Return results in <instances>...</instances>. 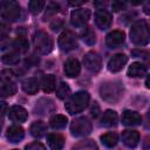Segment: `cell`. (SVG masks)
<instances>
[{"mask_svg":"<svg viewBox=\"0 0 150 150\" xmlns=\"http://www.w3.org/2000/svg\"><path fill=\"white\" fill-rule=\"evenodd\" d=\"M13 48H14V52L16 53H26L28 52L29 49V43H28V40L25 38V36H18L13 43H12Z\"/></svg>","mask_w":150,"mask_h":150,"instance_id":"obj_25","label":"cell"},{"mask_svg":"<svg viewBox=\"0 0 150 150\" xmlns=\"http://www.w3.org/2000/svg\"><path fill=\"white\" fill-rule=\"evenodd\" d=\"M13 150H18V149H13Z\"/></svg>","mask_w":150,"mask_h":150,"instance_id":"obj_46","label":"cell"},{"mask_svg":"<svg viewBox=\"0 0 150 150\" xmlns=\"http://www.w3.org/2000/svg\"><path fill=\"white\" fill-rule=\"evenodd\" d=\"M80 71H81V64L77 59L70 57L64 62V74L68 77L74 79L76 76H79Z\"/></svg>","mask_w":150,"mask_h":150,"instance_id":"obj_16","label":"cell"},{"mask_svg":"<svg viewBox=\"0 0 150 150\" xmlns=\"http://www.w3.org/2000/svg\"><path fill=\"white\" fill-rule=\"evenodd\" d=\"M1 125H2V124H1V122H0V130H1Z\"/></svg>","mask_w":150,"mask_h":150,"instance_id":"obj_45","label":"cell"},{"mask_svg":"<svg viewBox=\"0 0 150 150\" xmlns=\"http://www.w3.org/2000/svg\"><path fill=\"white\" fill-rule=\"evenodd\" d=\"M22 90L28 95H34L39 91V81L35 77H28L22 81Z\"/></svg>","mask_w":150,"mask_h":150,"instance_id":"obj_22","label":"cell"},{"mask_svg":"<svg viewBox=\"0 0 150 150\" xmlns=\"http://www.w3.org/2000/svg\"><path fill=\"white\" fill-rule=\"evenodd\" d=\"M81 38L89 46H93L96 43V34L91 27H86L81 33Z\"/></svg>","mask_w":150,"mask_h":150,"instance_id":"obj_30","label":"cell"},{"mask_svg":"<svg viewBox=\"0 0 150 150\" xmlns=\"http://www.w3.org/2000/svg\"><path fill=\"white\" fill-rule=\"evenodd\" d=\"M23 137H25V130L22 127L18 124L11 125L6 131V138L11 143H19L23 139Z\"/></svg>","mask_w":150,"mask_h":150,"instance_id":"obj_15","label":"cell"},{"mask_svg":"<svg viewBox=\"0 0 150 150\" xmlns=\"http://www.w3.org/2000/svg\"><path fill=\"white\" fill-rule=\"evenodd\" d=\"M68 123V118L64 116V115H60V114H56L54 115L50 121H49V124L53 129H56V130H60V129H63L66 128Z\"/></svg>","mask_w":150,"mask_h":150,"instance_id":"obj_26","label":"cell"},{"mask_svg":"<svg viewBox=\"0 0 150 150\" xmlns=\"http://www.w3.org/2000/svg\"><path fill=\"white\" fill-rule=\"evenodd\" d=\"M121 122L125 127H134V125H139L142 122L141 115L135 111V110H124L122 114Z\"/></svg>","mask_w":150,"mask_h":150,"instance_id":"obj_14","label":"cell"},{"mask_svg":"<svg viewBox=\"0 0 150 150\" xmlns=\"http://www.w3.org/2000/svg\"><path fill=\"white\" fill-rule=\"evenodd\" d=\"M7 109H8L7 103L5 101H0V117H2L7 112Z\"/></svg>","mask_w":150,"mask_h":150,"instance_id":"obj_41","label":"cell"},{"mask_svg":"<svg viewBox=\"0 0 150 150\" xmlns=\"http://www.w3.org/2000/svg\"><path fill=\"white\" fill-rule=\"evenodd\" d=\"M90 112H91V115H93L94 117H97V116H98V114H100V105H98L97 102H94V103H93L91 109H90Z\"/></svg>","mask_w":150,"mask_h":150,"instance_id":"obj_40","label":"cell"},{"mask_svg":"<svg viewBox=\"0 0 150 150\" xmlns=\"http://www.w3.org/2000/svg\"><path fill=\"white\" fill-rule=\"evenodd\" d=\"M124 87L120 81H108L101 84L100 95L108 103H117L123 96Z\"/></svg>","mask_w":150,"mask_h":150,"instance_id":"obj_1","label":"cell"},{"mask_svg":"<svg viewBox=\"0 0 150 150\" xmlns=\"http://www.w3.org/2000/svg\"><path fill=\"white\" fill-rule=\"evenodd\" d=\"M71 150H98L97 144L93 139H83L76 143Z\"/></svg>","mask_w":150,"mask_h":150,"instance_id":"obj_29","label":"cell"},{"mask_svg":"<svg viewBox=\"0 0 150 150\" xmlns=\"http://www.w3.org/2000/svg\"><path fill=\"white\" fill-rule=\"evenodd\" d=\"M117 122H118V115L115 110H111V109L105 110L101 117V125H103L105 128L116 127Z\"/></svg>","mask_w":150,"mask_h":150,"instance_id":"obj_19","label":"cell"},{"mask_svg":"<svg viewBox=\"0 0 150 150\" xmlns=\"http://www.w3.org/2000/svg\"><path fill=\"white\" fill-rule=\"evenodd\" d=\"M89 101H90V95L87 91L81 90V91L73 94L67 100L64 107H66V110L70 115H76V114L82 112L88 107Z\"/></svg>","mask_w":150,"mask_h":150,"instance_id":"obj_2","label":"cell"},{"mask_svg":"<svg viewBox=\"0 0 150 150\" xmlns=\"http://www.w3.org/2000/svg\"><path fill=\"white\" fill-rule=\"evenodd\" d=\"M122 142L128 148H136L139 143V134L136 130H124L122 134Z\"/></svg>","mask_w":150,"mask_h":150,"instance_id":"obj_17","label":"cell"},{"mask_svg":"<svg viewBox=\"0 0 150 150\" xmlns=\"http://www.w3.org/2000/svg\"><path fill=\"white\" fill-rule=\"evenodd\" d=\"M61 27H62V22H61V21H59L57 23H56V22L52 23V28H53V30H59Z\"/></svg>","mask_w":150,"mask_h":150,"instance_id":"obj_43","label":"cell"},{"mask_svg":"<svg viewBox=\"0 0 150 150\" xmlns=\"http://www.w3.org/2000/svg\"><path fill=\"white\" fill-rule=\"evenodd\" d=\"M83 66L86 67V69H88L91 73L100 71V69L102 67L101 56L96 52H88L83 56Z\"/></svg>","mask_w":150,"mask_h":150,"instance_id":"obj_9","label":"cell"},{"mask_svg":"<svg viewBox=\"0 0 150 150\" xmlns=\"http://www.w3.org/2000/svg\"><path fill=\"white\" fill-rule=\"evenodd\" d=\"M16 90H18V87L14 82H6L0 87V97H4V98L11 97L14 94H16Z\"/></svg>","mask_w":150,"mask_h":150,"instance_id":"obj_27","label":"cell"},{"mask_svg":"<svg viewBox=\"0 0 150 150\" xmlns=\"http://www.w3.org/2000/svg\"><path fill=\"white\" fill-rule=\"evenodd\" d=\"M38 62H39V59H36L34 55H32L29 59H27V60H26V64H28L27 67H32V66L36 64Z\"/></svg>","mask_w":150,"mask_h":150,"instance_id":"obj_42","label":"cell"},{"mask_svg":"<svg viewBox=\"0 0 150 150\" xmlns=\"http://www.w3.org/2000/svg\"><path fill=\"white\" fill-rule=\"evenodd\" d=\"M8 117L11 121L16 122V123H22L26 122L28 118V112L27 110L21 107V105H13L8 110Z\"/></svg>","mask_w":150,"mask_h":150,"instance_id":"obj_13","label":"cell"},{"mask_svg":"<svg viewBox=\"0 0 150 150\" xmlns=\"http://www.w3.org/2000/svg\"><path fill=\"white\" fill-rule=\"evenodd\" d=\"M35 112L39 115H48L55 110V105L50 98H41L35 104Z\"/></svg>","mask_w":150,"mask_h":150,"instance_id":"obj_18","label":"cell"},{"mask_svg":"<svg viewBox=\"0 0 150 150\" xmlns=\"http://www.w3.org/2000/svg\"><path fill=\"white\" fill-rule=\"evenodd\" d=\"M29 131H30V135H32V136H34L35 138H40V137H42V136L46 134V131H47V125H46V123L42 122V121H35V122L32 123Z\"/></svg>","mask_w":150,"mask_h":150,"instance_id":"obj_23","label":"cell"},{"mask_svg":"<svg viewBox=\"0 0 150 150\" xmlns=\"http://www.w3.org/2000/svg\"><path fill=\"white\" fill-rule=\"evenodd\" d=\"M84 2H86V1H69L68 4L71 5V6H80V5L84 4Z\"/></svg>","mask_w":150,"mask_h":150,"instance_id":"obj_44","label":"cell"},{"mask_svg":"<svg viewBox=\"0 0 150 150\" xmlns=\"http://www.w3.org/2000/svg\"><path fill=\"white\" fill-rule=\"evenodd\" d=\"M146 73H148L146 66L141 62H134L128 68V75L130 77H144Z\"/></svg>","mask_w":150,"mask_h":150,"instance_id":"obj_20","label":"cell"},{"mask_svg":"<svg viewBox=\"0 0 150 150\" xmlns=\"http://www.w3.org/2000/svg\"><path fill=\"white\" fill-rule=\"evenodd\" d=\"M57 45H59L60 49L63 52L74 50L79 46L77 38L71 30H64L63 33H61L59 36V40H57Z\"/></svg>","mask_w":150,"mask_h":150,"instance_id":"obj_7","label":"cell"},{"mask_svg":"<svg viewBox=\"0 0 150 150\" xmlns=\"http://www.w3.org/2000/svg\"><path fill=\"white\" fill-rule=\"evenodd\" d=\"M93 125L88 117L81 116L75 118L70 124V132L74 137H84L91 132Z\"/></svg>","mask_w":150,"mask_h":150,"instance_id":"obj_5","label":"cell"},{"mask_svg":"<svg viewBox=\"0 0 150 150\" xmlns=\"http://www.w3.org/2000/svg\"><path fill=\"white\" fill-rule=\"evenodd\" d=\"M2 62L5 64H8V66H14V64H18L19 61H20V54L16 53V52H9L7 54H5L2 57H1Z\"/></svg>","mask_w":150,"mask_h":150,"instance_id":"obj_31","label":"cell"},{"mask_svg":"<svg viewBox=\"0 0 150 150\" xmlns=\"http://www.w3.org/2000/svg\"><path fill=\"white\" fill-rule=\"evenodd\" d=\"M25 150H46L45 145L40 142H33L25 146Z\"/></svg>","mask_w":150,"mask_h":150,"instance_id":"obj_36","label":"cell"},{"mask_svg":"<svg viewBox=\"0 0 150 150\" xmlns=\"http://www.w3.org/2000/svg\"><path fill=\"white\" fill-rule=\"evenodd\" d=\"M9 45H11L9 38L7 35H5V34L0 35V49H6V48L9 47Z\"/></svg>","mask_w":150,"mask_h":150,"instance_id":"obj_38","label":"cell"},{"mask_svg":"<svg viewBox=\"0 0 150 150\" xmlns=\"http://www.w3.org/2000/svg\"><path fill=\"white\" fill-rule=\"evenodd\" d=\"M101 142L107 148H114L118 142V136L116 132H112V131L105 132L101 136Z\"/></svg>","mask_w":150,"mask_h":150,"instance_id":"obj_28","label":"cell"},{"mask_svg":"<svg viewBox=\"0 0 150 150\" xmlns=\"http://www.w3.org/2000/svg\"><path fill=\"white\" fill-rule=\"evenodd\" d=\"M12 79H13V71L12 70L6 69V70H2L0 73V80L4 81L5 83L6 82H12Z\"/></svg>","mask_w":150,"mask_h":150,"instance_id":"obj_35","label":"cell"},{"mask_svg":"<svg viewBox=\"0 0 150 150\" xmlns=\"http://www.w3.org/2000/svg\"><path fill=\"white\" fill-rule=\"evenodd\" d=\"M131 55H132L134 57H141V59H144V60H146V59H148V56H149V53H148L146 50L134 49V50L131 52Z\"/></svg>","mask_w":150,"mask_h":150,"instance_id":"obj_37","label":"cell"},{"mask_svg":"<svg viewBox=\"0 0 150 150\" xmlns=\"http://www.w3.org/2000/svg\"><path fill=\"white\" fill-rule=\"evenodd\" d=\"M46 2L43 0H30L28 2V9L32 14H39L45 8Z\"/></svg>","mask_w":150,"mask_h":150,"instance_id":"obj_32","label":"cell"},{"mask_svg":"<svg viewBox=\"0 0 150 150\" xmlns=\"http://www.w3.org/2000/svg\"><path fill=\"white\" fill-rule=\"evenodd\" d=\"M124 40H125V34L122 30L116 29V30H111L110 33L107 34V36H105V45L109 48L115 49V48L121 47L124 43Z\"/></svg>","mask_w":150,"mask_h":150,"instance_id":"obj_11","label":"cell"},{"mask_svg":"<svg viewBox=\"0 0 150 150\" xmlns=\"http://www.w3.org/2000/svg\"><path fill=\"white\" fill-rule=\"evenodd\" d=\"M41 87H42V90L45 93H52L55 90V87H56V82H55V76L52 75V74H48V75H45L41 80Z\"/></svg>","mask_w":150,"mask_h":150,"instance_id":"obj_24","label":"cell"},{"mask_svg":"<svg viewBox=\"0 0 150 150\" xmlns=\"http://www.w3.org/2000/svg\"><path fill=\"white\" fill-rule=\"evenodd\" d=\"M70 94V88L66 82H61L56 88V96L60 100H64Z\"/></svg>","mask_w":150,"mask_h":150,"instance_id":"obj_33","label":"cell"},{"mask_svg":"<svg viewBox=\"0 0 150 150\" xmlns=\"http://www.w3.org/2000/svg\"><path fill=\"white\" fill-rule=\"evenodd\" d=\"M125 7H127V4L123 1H114L111 4V8L114 12H120L122 9H125Z\"/></svg>","mask_w":150,"mask_h":150,"instance_id":"obj_39","label":"cell"},{"mask_svg":"<svg viewBox=\"0 0 150 150\" xmlns=\"http://www.w3.org/2000/svg\"><path fill=\"white\" fill-rule=\"evenodd\" d=\"M90 19V11L88 8H76L70 13V23L74 27H83Z\"/></svg>","mask_w":150,"mask_h":150,"instance_id":"obj_8","label":"cell"},{"mask_svg":"<svg viewBox=\"0 0 150 150\" xmlns=\"http://www.w3.org/2000/svg\"><path fill=\"white\" fill-rule=\"evenodd\" d=\"M128 62V56L125 54H115L109 61H108V69L111 73H117L122 70V68L127 64Z\"/></svg>","mask_w":150,"mask_h":150,"instance_id":"obj_12","label":"cell"},{"mask_svg":"<svg viewBox=\"0 0 150 150\" xmlns=\"http://www.w3.org/2000/svg\"><path fill=\"white\" fill-rule=\"evenodd\" d=\"M95 23L102 30L110 28L112 25V14L107 9H98L95 14Z\"/></svg>","mask_w":150,"mask_h":150,"instance_id":"obj_10","label":"cell"},{"mask_svg":"<svg viewBox=\"0 0 150 150\" xmlns=\"http://www.w3.org/2000/svg\"><path fill=\"white\" fill-rule=\"evenodd\" d=\"M60 12V5L59 4H55V2H50L48 6H47V9H46V13H45V19L46 18H49V16H53L55 14H57Z\"/></svg>","mask_w":150,"mask_h":150,"instance_id":"obj_34","label":"cell"},{"mask_svg":"<svg viewBox=\"0 0 150 150\" xmlns=\"http://www.w3.org/2000/svg\"><path fill=\"white\" fill-rule=\"evenodd\" d=\"M22 15L21 7L19 2L14 0H2L0 1V16L9 22H15L20 20Z\"/></svg>","mask_w":150,"mask_h":150,"instance_id":"obj_4","label":"cell"},{"mask_svg":"<svg viewBox=\"0 0 150 150\" xmlns=\"http://www.w3.org/2000/svg\"><path fill=\"white\" fill-rule=\"evenodd\" d=\"M130 40L137 46H146L149 43V40H150L149 26L145 20L141 19L131 25Z\"/></svg>","mask_w":150,"mask_h":150,"instance_id":"obj_3","label":"cell"},{"mask_svg":"<svg viewBox=\"0 0 150 150\" xmlns=\"http://www.w3.org/2000/svg\"><path fill=\"white\" fill-rule=\"evenodd\" d=\"M47 143L52 150H61L64 145V137L61 134H48Z\"/></svg>","mask_w":150,"mask_h":150,"instance_id":"obj_21","label":"cell"},{"mask_svg":"<svg viewBox=\"0 0 150 150\" xmlns=\"http://www.w3.org/2000/svg\"><path fill=\"white\" fill-rule=\"evenodd\" d=\"M34 43L41 54H49L53 50V39L43 30H38L34 35Z\"/></svg>","mask_w":150,"mask_h":150,"instance_id":"obj_6","label":"cell"}]
</instances>
